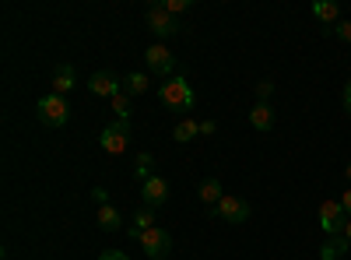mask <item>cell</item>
Segmentation results:
<instances>
[{
  "label": "cell",
  "instance_id": "1",
  "mask_svg": "<svg viewBox=\"0 0 351 260\" xmlns=\"http://www.w3.org/2000/svg\"><path fill=\"white\" fill-rule=\"evenodd\" d=\"M158 99H162V106H165V109H172V113H190V109L197 106V92H193V84H190L186 78H180V74H172V78H165V81H162Z\"/></svg>",
  "mask_w": 351,
  "mask_h": 260
},
{
  "label": "cell",
  "instance_id": "2",
  "mask_svg": "<svg viewBox=\"0 0 351 260\" xmlns=\"http://www.w3.org/2000/svg\"><path fill=\"white\" fill-rule=\"evenodd\" d=\"M36 113H39V123H43V127H64V123L71 120L67 99H64V95H53V92L36 102Z\"/></svg>",
  "mask_w": 351,
  "mask_h": 260
},
{
  "label": "cell",
  "instance_id": "3",
  "mask_svg": "<svg viewBox=\"0 0 351 260\" xmlns=\"http://www.w3.org/2000/svg\"><path fill=\"white\" fill-rule=\"evenodd\" d=\"M137 246H141V253H144V257H152V260H165V257H169V250H172V236L165 233L162 225H155V228H148V233H141V236H137Z\"/></svg>",
  "mask_w": 351,
  "mask_h": 260
},
{
  "label": "cell",
  "instance_id": "4",
  "mask_svg": "<svg viewBox=\"0 0 351 260\" xmlns=\"http://www.w3.org/2000/svg\"><path fill=\"white\" fill-rule=\"evenodd\" d=\"M319 228L327 233V239L344 236V228H348V211L341 208V200H324V204H319Z\"/></svg>",
  "mask_w": 351,
  "mask_h": 260
},
{
  "label": "cell",
  "instance_id": "5",
  "mask_svg": "<svg viewBox=\"0 0 351 260\" xmlns=\"http://www.w3.org/2000/svg\"><path fill=\"white\" fill-rule=\"evenodd\" d=\"M99 144H102L106 155H123V152L130 148V123H120V120H116V123H106Z\"/></svg>",
  "mask_w": 351,
  "mask_h": 260
},
{
  "label": "cell",
  "instance_id": "6",
  "mask_svg": "<svg viewBox=\"0 0 351 260\" xmlns=\"http://www.w3.org/2000/svg\"><path fill=\"white\" fill-rule=\"evenodd\" d=\"M211 215H215V218H225L228 225H243L253 211H250V204H246L243 197H221L218 204L211 208Z\"/></svg>",
  "mask_w": 351,
  "mask_h": 260
},
{
  "label": "cell",
  "instance_id": "7",
  "mask_svg": "<svg viewBox=\"0 0 351 260\" xmlns=\"http://www.w3.org/2000/svg\"><path fill=\"white\" fill-rule=\"evenodd\" d=\"M88 92L112 102L116 95H123V78H116L112 71H99V74L88 78Z\"/></svg>",
  "mask_w": 351,
  "mask_h": 260
},
{
  "label": "cell",
  "instance_id": "8",
  "mask_svg": "<svg viewBox=\"0 0 351 260\" xmlns=\"http://www.w3.org/2000/svg\"><path fill=\"white\" fill-rule=\"evenodd\" d=\"M144 64H148L152 74H162V78H172V67H176V56L169 53L165 43H155L144 49Z\"/></svg>",
  "mask_w": 351,
  "mask_h": 260
},
{
  "label": "cell",
  "instance_id": "9",
  "mask_svg": "<svg viewBox=\"0 0 351 260\" xmlns=\"http://www.w3.org/2000/svg\"><path fill=\"white\" fill-rule=\"evenodd\" d=\"M148 28H152L158 39H169V36L180 32V21L165 11V4H152V8H148Z\"/></svg>",
  "mask_w": 351,
  "mask_h": 260
},
{
  "label": "cell",
  "instance_id": "10",
  "mask_svg": "<svg viewBox=\"0 0 351 260\" xmlns=\"http://www.w3.org/2000/svg\"><path fill=\"white\" fill-rule=\"evenodd\" d=\"M141 200H144V208H162L165 200H169V183L162 176H152V180H144L141 183Z\"/></svg>",
  "mask_w": 351,
  "mask_h": 260
},
{
  "label": "cell",
  "instance_id": "11",
  "mask_svg": "<svg viewBox=\"0 0 351 260\" xmlns=\"http://www.w3.org/2000/svg\"><path fill=\"white\" fill-rule=\"evenodd\" d=\"M74 84H77V78H74V67H67V64H64L60 71L53 74V81H49V92H53V95H64V99H67V92L74 88Z\"/></svg>",
  "mask_w": 351,
  "mask_h": 260
},
{
  "label": "cell",
  "instance_id": "12",
  "mask_svg": "<svg viewBox=\"0 0 351 260\" xmlns=\"http://www.w3.org/2000/svg\"><path fill=\"white\" fill-rule=\"evenodd\" d=\"M250 123H253L256 130H271V127H274V109H271V102H256V106L250 109Z\"/></svg>",
  "mask_w": 351,
  "mask_h": 260
},
{
  "label": "cell",
  "instance_id": "13",
  "mask_svg": "<svg viewBox=\"0 0 351 260\" xmlns=\"http://www.w3.org/2000/svg\"><path fill=\"white\" fill-rule=\"evenodd\" d=\"M193 137H200V123L193 117H186V120H180V123L172 127V141L176 144H190Z\"/></svg>",
  "mask_w": 351,
  "mask_h": 260
},
{
  "label": "cell",
  "instance_id": "14",
  "mask_svg": "<svg viewBox=\"0 0 351 260\" xmlns=\"http://www.w3.org/2000/svg\"><path fill=\"white\" fill-rule=\"evenodd\" d=\"M313 14H316L319 21H324L327 28L341 21V8L334 4V0H316V4H313Z\"/></svg>",
  "mask_w": 351,
  "mask_h": 260
},
{
  "label": "cell",
  "instance_id": "15",
  "mask_svg": "<svg viewBox=\"0 0 351 260\" xmlns=\"http://www.w3.org/2000/svg\"><path fill=\"white\" fill-rule=\"evenodd\" d=\"M197 197H200L208 208H215L218 200L225 197V193H221V183H218V176H208V180H204V183H200V190H197Z\"/></svg>",
  "mask_w": 351,
  "mask_h": 260
},
{
  "label": "cell",
  "instance_id": "16",
  "mask_svg": "<svg viewBox=\"0 0 351 260\" xmlns=\"http://www.w3.org/2000/svg\"><path fill=\"white\" fill-rule=\"evenodd\" d=\"M348 250H351L348 239H344V236H334V239H327L324 246H319V260H341Z\"/></svg>",
  "mask_w": 351,
  "mask_h": 260
},
{
  "label": "cell",
  "instance_id": "17",
  "mask_svg": "<svg viewBox=\"0 0 351 260\" xmlns=\"http://www.w3.org/2000/svg\"><path fill=\"white\" fill-rule=\"evenodd\" d=\"M148 88H152V78L144 74V71H137V74H127V78H123V92H127V95H144Z\"/></svg>",
  "mask_w": 351,
  "mask_h": 260
},
{
  "label": "cell",
  "instance_id": "18",
  "mask_svg": "<svg viewBox=\"0 0 351 260\" xmlns=\"http://www.w3.org/2000/svg\"><path fill=\"white\" fill-rule=\"evenodd\" d=\"M148 228H155V211H152V208H141V211L134 215V225H130V239L141 236V233H148Z\"/></svg>",
  "mask_w": 351,
  "mask_h": 260
},
{
  "label": "cell",
  "instance_id": "19",
  "mask_svg": "<svg viewBox=\"0 0 351 260\" xmlns=\"http://www.w3.org/2000/svg\"><path fill=\"white\" fill-rule=\"evenodd\" d=\"M99 225L106 228V233H116V228L123 225V218H120V211H116L112 204H102L99 208Z\"/></svg>",
  "mask_w": 351,
  "mask_h": 260
},
{
  "label": "cell",
  "instance_id": "20",
  "mask_svg": "<svg viewBox=\"0 0 351 260\" xmlns=\"http://www.w3.org/2000/svg\"><path fill=\"white\" fill-rule=\"evenodd\" d=\"M112 113H116V120H120V123H130V95L127 92L112 99Z\"/></svg>",
  "mask_w": 351,
  "mask_h": 260
},
{
  "label": "cell",
  "instance_id": "21",
  "mask_svg": "<svg viewBox=\"0 0 351 260\" xmlns=\"http://www.w3.org/2000/svg\"><path fill=\"white\" fill-rule=\"evenodd\" d=\"M152 165H155V158H152L148 152H141V155H137V169H134V172H137V180H141V183H144V180H152Z\"/></svg>",
  "mask_w": 351,
  "mask_h": 260
},
{
  "label": "cell",
  "instance_id": "22",
  "mask_svg": "<svg viewBox=\"0 0 351 260\" xmlns=\"http://www.w3.org/2000/svg\"><path fill=\"white\" fill-rule=\"evenodd\" d=\"M271 95H274V81H271V78L256 81V99H260V102H267Z\"/></svg>",
  "mask_w": 351,
  "mask_h": 260
},
{
  "label": "cell",
  "instance_id": "23",
  "mask_svg": "<svg viewBox=\"0 0 351 260\" xmlns=\"http://www.w3.org/2000/svg\"><path fill=\"white\" fill-rule=\"evenodd\" d=\"M334 32H337V39H341V43H348V46H351V21H348V18H341V21L334 25Z\"/></svg>",
  "mask_w": 351,
  "mask_h": 260
},
{
  "label": "cell",
  "instance_id": "24",
  "mask_svg": "<svg viewBox=\"0 0 351 260\" xmlns=\"http://www.w3.org/2000/svg\"><path fill=\"white\" fill-rule=\"evenodd\" d=\"M162 4H165V11L176 18V14H183V11L190 8V0H162Z\"/></svg>",
  "mask_w": 351,
  "mask_h": 260
},
{
  "label": "cell",
  "instance_id": "25",
  "mask_svg": "<svg viewBox=\"0 0 351 260\" xmlns=\"http://www.w3.org/2000/svg\"><path fill=\"white\" fill-rule=\"evenodd\" d=\"M92 200H95V204L102 208V204H109V193H106L102 187H95V190H92Z\"/></svg>",
  "mask_w": 351,
  "mask_h": 260
},
{
  "label": "cell",
  "instance_id": "26",
  "mask_svg": "<svg viewBox=\"0 0 351 260\" xmlns=\"http://www.w3.org/2000/svg\"><path fill=\"white\" fill-rule=\"evenodd\" d=\"M99 260H130V257L120 253V250H106V253H99Z\"/></svg>",
  "mask_w": 351,
  "mask_h": 260
},
{
  "label": "cell",
  "instance_id": "27",
  "mask_svg": "<svg viewBox=\"0 0 351 260\" xmlns=\"http://www.w3.org/2000/svg\"><path fill=\"white\" fill-rule=\"evenodd\" d=\"M215 130H218V123H215V120H200V134H204V137H211Z\"/></svg>",
  "mask_w": 351,
  "mask_h": 260
},
{
  "label": "cell",
  "instance_id": "28",
  "mask_svg": "<svg viewBox=\"0 0 351 260\" xmlns=\"http://www.w3.org/2000/svg\"><path fill=\"white\" fill-rule=\"evenodd\" d=\"M341 102H344V113H351V81L344 84V95H341Z\"/></svg>",
  "mask_w": 351,
  "mask_h": 260
},
{
  "label": "cell",
  "instance_id": "29",
  "mask_svg": "<svg viewBox=\"0 0 351 260\" xmlns=\"http://www.w3.org/2000/svg\"><path fill=\"white\" fill-rule=\"evenodd\" d=\"M341 208H344V211H348V218H351V190H344V193H341Z\"/></svg>",
  "mask_w": 351,
  "mask_h": 260
},
{
  "label": "cell",
  "instance_id": "30",
  "mask_svg": "<svg viewBox=\"0 0 351 260\" xmlns=\"http://www.w3.org/2000/svg\"><path fill=\"white\" fill-rule=\"evenodd\" d=\"M344 239H348V246H351V218H348V228H344Z\"/></svg>",
  "mask_w": 351,
  "mask_h": 260
},
{
  "label": "cell",
  "instance_id": "31",
  "mask_svg": "<svg viewBox=\"0 0 351 260\" xmlns=\"http://www.w3.org/2000/svg\"><path fill=\"white\" fill-rule=\"evenodd\" d=\"M344 176H348V180H351V165H348V169H344Z\"/></svg>",
  "mask_w": 351,
  "mask_h": 260
}]
</instances>
